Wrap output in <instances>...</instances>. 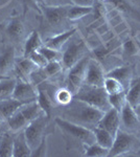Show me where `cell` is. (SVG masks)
<instances>
[{
    "label": "cell",
    "mask_w": 140,
    "mask_h": 157,
    "mask_svg": "<svg viewBox=\"0 0 140 157\" xmlns=\"http://www.w3.org/2000/svg\"><path fill=\"white\" fill-rule=\"evenodd\" d=\"M64 111L61 117L72 121L78 125L84 126L93 130L97 127L98 121L104 115V111L89 105V104L73 98L70 104L64 106Z\"/></svg>",
    "instance_id": "cell-1"
},
{
    "label": "cell",
    "mask_w": 140,
    "mask_h": 157,
    "mask_svg": "<svg viewBox=\"0 0 140 157\" xmlns=\"http://www.w3.org/2000/svg\"><path fill=\"white\" fill-rule=\"evenodd\" d=\"M61 52H62L61 63L63 65V68L64 70H68L75 63L87 56L88 48L84 40L81 37H78V34L75 33L64 45Z\"/></svg>",
    "instance_id": "cell-2"
},
{
    "label": "cell",
    "mask_w": 140,
    "mask_h": 157,
    "mask_svg": "<svg viewBox=\"0 0 140 157\" xmlns=\"http://www.w3.org/2000/svg\"><path fill=\"white\" fill-rule=\"evenodd\" d=\"M73 98L87 103L104 112L111 108L108 100V94L104 87H94V86L83 84L78 92L73 94Z\"/></svg>",
    "instance_id": "cell-3"
},
{
    "label": "cell",
    "mask_w": 140,
    "mask_h": 157,
    "mask_svg": "<svg viewBox=\"0 0 140 157\" xmlns=\"http://www.w3.org/2000/svg\"><path fill=\"white\" fill-rule=\"evenodd\" d=\"M55 121L63 133L67 134L69 137L82 143L83 145L89 146L96 143L93 130H91V129L74 124L63 117H57Z\"/></svg>",
    "instance_id": "cell-4"
},
{
    "label": "cell",
    "mask_w": 140,
    "mask_h": 157,
    "mask_svg": "<svg viewBox=\"0 0 140 157\" xmlns=\"http://www.w3.org/2000/svg\"><path fill=\"white\" fill-rule=\"evenodd\" d=\"M49 116L43 114L32 121H30L23 130L25 139H26L27 144L32 150H34L35 148L39 146V144L41 143L43 137L45 136L44 133L48 126V123H49Z\"/></svg>",
    "instance_id": "cell-5"
},
{
    "label": "cell",
    "mask_w": 140,
    "mask_h": 157,
    "mask_svg": "<svg viewBox=\"0 0 140 157\" xmlns=\"http://www.w3.org/2000/svg\"><path fill=\"white\" fill-rule=\"evenodd\" d=\"M138 138L132 133L119 129L114 136L113 145L109 150V156H121L134 151L137 147Z\"/></svg>",
    "instance_id": "cell-6"
},
{
    "label": "cell",
    "mask_w": 140,
    "mask_h": 157,
    "mask_svg": "<svg viewBox=\"0 0 140 157\" xmlns=\"http://www.w3.org/2000/svg\"><path fill=\"white\" fill-rule=\"evenodd\" d=\"M90 60L89 56H85L78 63H75L72 67L67 70V78H66V87L74 94L78 91L85 80L86 69L88 62Z\"/></svg>",
    "instance_id": "cell-7"
},
{
    "label": "cell",
    "mask_w": 140,
    "mask_h": 157,
    "mask_svg": "<svg viewBox=\"0 0 140 157\" xmlns=\"http://www.w3.org/2000/svg\"><path fill=\"white\" fill-rule=\"evenodd\" d=\"M69 6H43L40 7L41 10V14L44 16L46 23L49 25L53 30L59 29V33L64 32L61 29L62 25L66 24V21L68 20L67 18V12Z\"/></svg>",
    "instance_id": "cell-8"
},
{
    "label": "cell",
    "mask_w": 140,
    "mask_h": 157,
    "mask_svg": "<svg viewBox=\"0 0 140 157\" xmlns=\"http://www.w3.org/2000/svg\"><path fill=\"white\" fill-rule=\"evenodd\" d=\"M105 78L106 73L101 65L98 63V61L90 58L87 65V69H86L84 84L94 86V87H103Z\"/></svg>",
    "instance_id": "cell-9"
},
{
    "label": "cell",
    "mask_w": 140,
    "mask_h": 157,
    "mask_svg": "<svg viewBox=\"0 0 140 157\" xmlns=\"http://www.w3.org/2000/svg\"><path fill=\"white\" fill-rule=\"evenodd\" d=\"M37 97L38 89L34 84H32L28 81L17 78L12 98H16L18 101H21V102L29 103L32 101H37Z\"/></svg>",
    "instance_id": "cell-10"
},
{
    "label": "cell",
    "mask_w": 140,
    "mask_h": 157,
    "mask_svg": "<svg viewBox=\"0 0 140 157\" xmlns=\"http://www.w3.org/2000/svg\"><path fill=\"white\" fill-rule=\"evenodd\" d=\"M97 127L108 131L112 135L115 136L117 131L120 129V114H119V111L111 107L108 111H106L104 113L103 117L98 121Z\"/></svg>",
    "instance_id": "cell-11"
},
{
    "label": "cell",
    "mask_w": 140,
    "mask_h": 157,
    "mask_svg": "<svg viewBox=\"0 0 140 157\" xmlns=\"http://www.w3.org/2000/svg\"><path fill=\"white\" fill-rule=\"evenodd\" d=\"M119 114H120V121L124 129L129 131H135L138 129L140 126V120L136 114L134 107H132L128 102L124 104L121 110L119 111Z\"/></svg>",
    "instance_id": "cell-12"
},
{
    "label": "cell",
    "mask_w": 140,
    "mask_h": 157,
    "mask_svg": "<svg viewBox=\"0 0 140 157\" xmlns=\"http://www.w3.org/2000/svg\"><path fill=\"white\" fill-rule=\"evenodd\" d=\"M38 69V66L32 62L29 58L23 57L22 56L19 59H16L14 66V72L16 73L17 78H21L24 81H28L29 78L32 75V72H35Z\"/></svg>",
    "instance_id": "cell-13"
},
{
    "label": "cell",
    "mask_w": 140,
    "mask_h": 157,
    "mask_svg": "<svg viewBox=\"0 0 140 157\" xmlns=\"http://www.w3.org/2000/svg\"><path fill=\"white\" fill-rule=\"evenodd\" d=\"M4 33L11 41L13 42H19L22 40L24 36L25 29L24 24L20 18L14 17V18L9 19V22L4 26Z\"/></svg>",
    "instance_id": "cell-14"
},
{
    "label": "cell",
    "mask_w": 140,
    "mask_h": 157,
    "mask_svg": "<svg viewBox=\"0 0 140 157\" xmlns=\"http://www.w3.org/2000/svg\"><path fill=\"white\" fill-rule=\"evenodd\" d=\"M16 62V50L13 45H7L0 52V75H6L14 70Z\"/></svg>",
    "instance_id": "cell-15"
},
{
    "label": "cell",
    "mask_w": 140,
    "mask_h": 157,
    "mask_svg": "<svg viewBox=\"0 0 140 157\" xmlns=\"http://www.w3.org/2000/svg\"><path fill=\"white\" fill-rule=\"evenodd\" d=\"M76 32H78L76 27H72V29H70L58 33V34H55V36L48 38L46 41H45L44 45L50 47V48H53L55 50H60L61 52L63 47H64V45L67 43L68 40H69Z\"/></svg>",
    "instance_id": "cell-16"
},
{
    "label": "cell",
    "mask_w": 140,
    "mask_h": 157,
    "mask_svg": "<svg viewBox=\"0 0 140 157\" xmlns=\"http://www.w3.org/2000/svg\"><path fill=\"white\" fill-rule=\"evenodd\" d=\"M32 149L29 148L23 131L16 132L14 135V150L13 157H28L32 155Z\"/></svg>",
    "instance_id": "cell-17"
},
{
    "label": "cell",
    "mask_w": 140,
    "mask_h": 157,
    "mask_svg": "<svg viewBox=\"0 0 140 157\" xmlns=\"http://www.w3.org/2000/svg\"><path fill=\"white\" fill-rule=\"evenodd\" d=\"M106 77H111L116 78L123 84L124 89H128L132 83V69L129 66H119L110 70Z\"/></svg>",
    "instance_id": "cell-18"
},
{
    "label": "cell",
    "mask_w": 140,
    "mask_h": 157,
    "mask_svg": "<svg viewBox=\"0 0 140 157\" xmlns=\"http://www.w3.org/2000/svg\"><path fill=\"white\" fill-rule=\"evenodd\" d=\"M44 45L42 42V39L40 37V34L37 30H32L29 34V36L26 38L23 45V57H28L30 54L39 50Z\"/></svg>",
    "instance_id": "cell-19"
},
{
    "label": "cell",
    "mask_w": 140,
    "mask_h": 157,
    "mask_svg": "<svg viewBox=\"0 0 140 157\" xmlns=\"http://www.w3.org/2000/svg\"><path fill=\"white\" fill-rule=\"evenodd\" d=\"M19 109L28 123L36 120V118H38L39 116L45 114L44 111L42 110V108L40 107L39 103L37 101H32V102L24 104Z\"/></svg>",
    "instance_id": "cell-20"
},
{
    "label": "cell",
    "mask_w": 140,
    "mask_h": 157,
    "mask_svg": "<svg viewBox=\"0 0 140 157\" xmlns=\"http://www.w3.org/2000/svg\"><path fill=\"white\" fill-rule=\"evenodd\" d=\"M6 124L9 130H11L13 133H16V132H19V131H23L25 127H26L29 123L27 121L26 118L24 117V115L22 114L20 109H18L9 120H6Z\"/></svg>",
    "instance_id": "cell-21"
},
{
    "label": "cell",
    "mask_w": 140,
    "mask_h": 157,
    "mask_svg": "<svg viewBox=\"0 0 140 157\" xmlns=\"http://www.w3.org/2000/svg\"><path fill=\"white\" fill-rule=\"evenodd\" d=\"M14 135L4 132L0 135V157H13Z\"/></svg>",
    "instance_id": "cell-22"
},
{
    "label": "cell",
    "mask_w": 140,
    "mask_h": 157,
    "mask_svg": "<svg viewBox=\"0 0 140 157\" xmlns=\"http://www.w3.org/2000/svg\"><path fill=\"white\" fill-rule=\"evenodd\" d=\"M127 102H128L132 107H136L140 104V78H137L135 82L132 81L131 85L128 89L126 90Z\"/></svg>",
    "instance_id": "cell-23"
},
{
    "label": "cell",
    "mask_w": 140,
    "mask_h": 157,
    "mask_svg": "<svg viewBox=\"0 0 140 157\" xmlns=\"http://www.w3.org/2000/svg\"><path fill=\"white\" fill-rule=\"evenodd\" d=\"M108 3L113 4L116 9H118L119 11L126 13V14L130 15L131 17L137 19L138 21H140V12L137 11L135 7L132 6L130 2H128L127 0H105Z\"/></svg>",
    "instance_id": "cell-24"
},
{
    "label": "cell",
    "mask_w": 140,
    "mask_h": 157,
    "mask_svg": "<svg viewBox=\"0 0 140 157\" xmlns=\"http://www.w3.org/2000/svg\"><path fill=\"white\" fill-rule=\"evenodd\" d=\"M93 133L94 136H95L96 144H98L99 146L110 150V148L113 145V141H114V135H112L110 132H108V131L104 130V129L99 127L94 128Z\"/></svg>",
    "instance_id": "cell-25"
},
{
    "label": "cell",
    "mask_w": 140,
    "mask_h": 157,
    "mask_svg": "<svg viewBox=\"0 0 140 157\" xmlns=\"http://www.w3.org/2000/svg\"><path fill=\"white\" fill-rule=\"evenodd\" d=\"M93 7L81 6H75V4H71V6H69V7H68L67 18L69 21H76V20L83 18V17L90 15L94 10Z\"/></svg>",
    "instance_id": "cell-26"
},
{
    "label": "cell",
    "mask_w": 140,
    "mask_h": 157,
    "mask_svg": "<svg viewBox=\"0 0 140 157\" xmlns=\"http://www.w3.org/2000/svg\"><path fill=\"white\" fill-rule=\"evenodd\" d=\"M37 89H38L37 102L39 103L40 107L42 108V110L44 111L45 114L50 117V115H51V111H52V107H53L52 100L50 98L49 95H48L46 90L42 89L40 86H38Z\"/></svg>",
    "instance_id": "cell-27"
},
{
    "label": "cell",
    "mask_w": 140,
    "mask_h": 157,
    "mask_svg": "<svg viewBox=\"0 0 140 157\" xmlns=\"http://www.w3.org/2000/svg\"><path fill=\"white\" fill-rule=\"evenodd\" d=\"M104 89L107 92L108 95L111 94H115V93H119L123 92V91H126L124 87L123 86L119 81H117L116 78H111V77H106L105 81H104Z\"/></svg>",
    "instance_id": "cell-28"
},
{
    "label": "cell",
    "mask_w": 140,
    "mask_h": 157,
    "mask_svg": "<svg viewBox=\"0 0 140 157\" xmlns=\"http://www.w3.org/2000/svg\"><path fill=\"white\" fill-rule=\"evenodd\" d=\"M16 82H17V78H14L12 77L7 78L6 80L0 81V100L1 98H12Z\"/></svg>",
    "instance_id": "cell-29"
},
{
    "label": "cell",
    "mask_w": 140,
    "mask_h": 157,
    "mask_svg": "<svg viewBox=\"0 0 140 157\" xmlns=\"http://www.w3.org/2000/svg\"><path fill=\"white\" fill-rule=\"evenodd\" d=\"M85 156L88 157H104L109 156V149L99 146L98 144H92L85 147Z\"/></svg>",
    "instance_id": "cell-30"
},
{
    "label": "cell",
    "mask_w": 140,
    "mask_h": 157,
    "mask_svg": "<svg viewBox=\"0 0 140 157\" xmlns=\"http://www.w3.org/2000/svg\"><path fill=\"white\" fill-rule=\"evenodd\" d=\"M55 102L62 106H66L68 104L71 103V101L73 100V93L68 89L67 87L65 88H59L55 91Z\"/></svg>",
    "instance_id": "cell-31"
},
{
    "label": "cell",
    "mask_w": 140,
    "mask_h": 157,
    "mask_svg": "<svg viewBox=\"0 0 140 157\" xmlns=\"http://www.w3.org/2000/svg\"><path fill=\"white\" fill-rule=\"evenodd\" d=\"M109 104L112 108L116 109V110L120 111L121 108L123 107V105L127 103V97H126V91L123 92L115 93V94L108 95Z\"/></svg>",
    "instance_id": "cell-32"
},
{
    "label": "cell",
    "mask_w": 140,
    "mask_h": 157,
    "mask_svg": "<svg viewBox=\"0 0 140 157\" xmlns=\"http://www.w3.org/2000/svg\"><path fill=\"white\" fill-rule=\"evenodd\" d=\"M63 70H64V68H63L61 61H51V62H48L46 66L43 68V71H44L47 78L55 77L59 73L62 72Z\"/></svg>",
    "instance_id": "cell-33"
},
{
    "label": "cell",
    "mask_w": 140,
    "mask_h": 157,
    "mask_svg": "<svg viewBox=\"0 0 140 157\" xmlns=\"http://www.w3.org/2000/svg\"><path fill=\"white\" fill-rule=\"evenodd\" d=\"M39 52L46 58L48 62H51V61H61V59H62V52L60 50L50 48V47L46 46V45H43L41 48L39 49Z\"/></svg>",
    "instance_id": "cell-34"
},
{
    "label": "cell",
    "mask_w": 140,
    "mask_h": 157,
    "mask_svg": "<svg viewBox=\"0 0 140 157\" xmlns=\"http://www.w3.org/2000/svg\"><path fill=\"white\" fill-rule=\"evenodd\" d=\"M123 54L126 55L127 57H133V56H136L139 52L138 45L136 44V42H135L133 39L127 40V41L123 43Z\"/></svg>",
    "instance_id": "cell-35"
},
{
    "label": "cell",
    "mask_w": 140,
    "mask_h": 157,
    "mask_svg": "<svg viewBox=\"0 0 140 157\" xmlns=\"http://www.w3.org/2000/svg\"><path fill=\"white\" fill-rule=\"evenodd\" d=\"M27 58H29V59L32 60L36 65H37L38 68H44L48 63L46 58H45L44 56L39 52V50H37V52L30 54Z\"/></svg>",
    "instance_id": "cell-36"
},
{
    "label": "cell",
    "mask_w": 140,
    "mask_h": 157,
    "mask_svg": "<svg viewBox=\"0 0 140 157\" xmlns=\"http://www.w3.org/2000/svg\"><path fill=\"white\" fill-rule=\"evenodd\" d=\"M46 151H47V136H44L41 143L39 144V146L37 148H35L32 151V157H42L46 156Z\"/></svg>",
    "instance_id": "cell-37"
},
{
    "label": "cell",
    "mask_w": 140,
    "mask_h": 157,
    "mask_svg": "<svg viewBox=\"0 0 140 157\" xmlns=\"http://www.w3.org/2000/svg\"><path fill=\"white\" fill-rule=\"evenodd\" d=\"M43 4L47 6H71V0H43Z\"/></svg>",
    "instance_id": "cell-38"
},
{
    "label": "cell",
    "mask_w": 140,
    "mask_h": 157,
    "mask_svg": "<svg viewBox=\"0 0 140 157\" xmlns=\"http://www.w3.org/2000/svg\"><path fill=\"white\" fill-rule=\"evenodd\" d=\"M22 3L24 6V14L28 9H35L39 13H41V10L38 6V0H22Z\"/></svg>",
    "instance_id": "cell-39"
},
{
    "label": "cell",
    "mask_w": 140,
    "mask_h": 157,
    "mask_svg": "<svg viewBox=\"0 0 140 157\" xmlns=\"http://www.w3.org/2000/svg\"><path fill=\"white\" fill-rule=\"evenodd\" d=\"M96 0H71L72 4L75 6H90L93 7L95 6Z\"/></svg>",
    "instance_id": "cell-40"
},
{
    "label": "cell",
    "mask_w": 140,
    "mask_h": 157,
    "mask_svg": "<svg viewBox=\"0 0 140 157\" xmlns=\"http://www.w3.org/2000/svg\"><path fill=\"white\" fill-rule=\"evenodd\" d=\"M134 109H135V111H136V114L138 115V117L140 120V104H139V105H137Z\"/></svg>",
    "instance_id": "cell-41"
},
{
    "label": "cell",
    "mask_w": 140,
    "mask_h": 157,
    "mask_svg": "<svg viewBox=\"0 0 140 157\" xmlns=\"http://www.w3.org/2000/svg\"><path fill=\"white\" fill-rule=\"evenodd\" d=\"M7 78H11V77H9V75H0V81L6 80Z\"/></svg>",
    "instance_id": "cell-42"
},
{
    "label": "cell",
    "mask_w": 140,
    "mask_h": 157,
    "mask_svg": "<svg viewBox=\"0 0 140 157\" xmlns=\"http://www.w3.org/2000/svg\"><path fill=\"white\" fill-rule=\"evenodd\" d=\"M101 1H104V0H101Z\"/></svg>",
    "instance_id": "cell-43"
}]
</instances>
